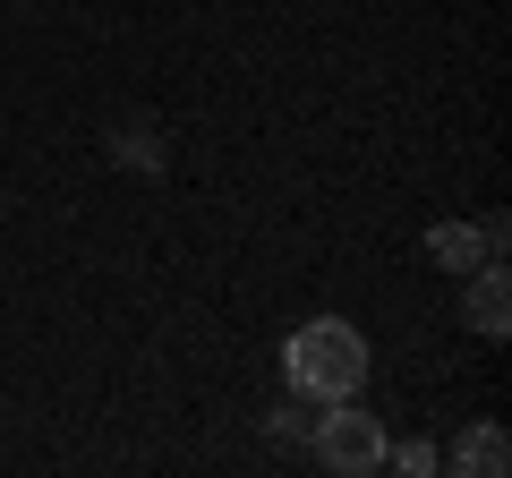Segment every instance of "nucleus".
Instances as JSON below:
<instances>
[{"instance_id":"6","label":"nucleus","mask_w":512,"mask_h":478,"mask_svg":"<svg viewBox=\"0 0 512 478\" xmlns=\"http://www.w3.org/2000/svg\"><path fill=\"white\" fill-rule=\"evenodd\" d=\"M111 163L163 171V137H154V120H111Z\"/></svg>"},{"instance_id":"3","label":"nucleus","mask_w":512,"mask_h":478,"mask_svg":"<svg viewBox=\"0 0 512 478\" xmlns=\"http://www.w3.org/2000/svg\"><path fill=\"white\" fill-rule=\"evenodd\" d=\"M436 470H453V478H504L512 470V436L495 419H478V427H461V436L436 453Z\"/></svg>"},{"instance_id":"4","label":"nucleus","mask_w":512,"mask_h":478,"mask_svg":"<svg viewBox=\"0 0 512 478\" xmlns=\"http://www.w3.org/2000/svg\"><path fill=\"white\" fill-rule=\"evenodd\" d=\"M461 316H470L478 342H504V333H512V282H504V257L470 265V299H461Z\"/></svg>"},{"instance_id":"5","label":"nucleus","mask_w":512,"mask_h":478,"mask_svg":"<svg viewBox=\"0 0 512 478\" xmlns=\"http://www.w3.org/2000/svg\"><path fill=\"white\" fill-rule=\"evenodd\" d=\"M427 257H436L444 274H470V265H487V231H478V222H436V231H427Z\"/></svg>"},{"instance_id":"7","label":"nucleus","mask_w":512,"mask_h":478,"mask_svg":"<svg viewBox=\"0 0 512 478\" xmlns=\"http://www.w3.org/2000/svg\"><path fill=\"white\" fill-rule=\"evenodd\" d=\"M316 410H325V402H308V393H291V402H274V419H265V436H274V444H308Z\"/></svg>"},{"instance_id":"8","label":"nucleus","mask_w":512,"mask_h":478,"mask_svg":"<svg viewBox=\"0 0 512 478\" xmlns=\"http://www.w3.org/2000/svg\"><path fill=\"white\" fill-rule=\"evenodd\" d=\"M384 461L410 470V478H427V470H436V444H384Z\"/></svg>"},{"instance_id":"2","label":"nucleus","mask_w":512,"mask_h":478,"mask_svg":"<svg viewBox=\"0 0 512 478\" xmlns=\"http://www.w3.org/2000/svg\"><path fill=\"white\" fill-rule=\"evenodd\" d=\"M384 419L376 410H350V402H325L316 410V427H308V453L325 461L333 478H376L384 470Z\"/></svg>"},{"instance_id":"1","label":"nucleus","mask_w":512,"mask_h":478,"mask_svg":"<svg viewBox=\"0 0 512 478\" xmlns=\"http://www.w3.org/2000/svg\"><path fill=\"white\" fill-rule=\"evenodd\" d=\"M282 385L308 393V402H359L367 385V333L350 316H308V325L282 342Z\"/></svg>"}]
</instances>
